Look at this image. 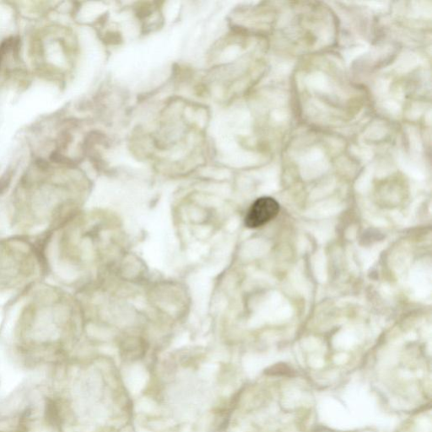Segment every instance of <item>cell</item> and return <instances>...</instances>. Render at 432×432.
Returning <instances> with one entry per match:
<instances>
[{"label":"cell","instance_id":"6da1fadb","mask_svg":"<svg viewBox=\"0 0 432 432\" xmlns=\"http://www.w3.org/2000/svg\"><path fill=\"white\" fill-rule=\"evenodd\" d=\"M278 211L279 205L276 199L262 197L251 206L245 218V224L249 228L260 227L276 217Z\"/></svg>","mask_w":432,"mask_h":432}]
</instances>
